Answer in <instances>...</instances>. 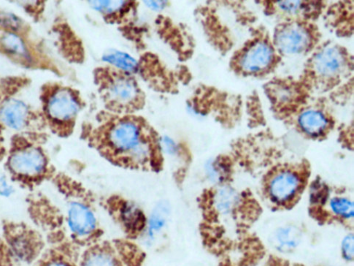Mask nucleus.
Returning a JSON list of instances; mask_svg holds the SVG:
<instances>
[{
    "instance_id": "1",
    "label": "nucleus",
    "mask_w": 354,
    "mask_h": 266,
    "mask_svg": "<svg viewBox=\"0 0 354 266\" xmlns=\"http://www.w3.org/2000/svg\"><path fill=\"white\" fill-rule=\"evenodd\" d=\"M99 148L117 163L134 168L152 165L156 154L160 153L151 131L132 118H122L102 127Z\"/></svg>"
},
{
    "instance_id": "2",
    "label": "nucleus",
    "mask_w": 354,
    "mask_h": 266,
    "mask_svg": "<svg viewBox=\"0 0 354 266\" xmlns=\"http://www.w3.org/2000/svg\"><path fill=\"white\" fill-rule=\"evenodd\" d=\"M307 71L316 86L333 87L350 73V57L337 45L325 46L312 57Z\"/></svg>"
},
{
    "instance_id": "3",
    "label": "nucleus",
    "mask_w": 354,
    "mask_h": 266,
    "mask_svg": "<svg viewBox=\"0 0 354 266\" xmlns=\"http://www.w3.org/2000/svg\"><path fill=\"white\" fill-rule=\"evenodd\" d=\"M275 52L266 38H257L247 44L234 58L233 68L245 76L268 73L274 66Z\"/></svg>"
},
{
    "instance_id": "4",
    "label": "nucleus",
    "mask_w": 354,
    "mask_h": 266,
    "mask_svg": "<svg viewBox=\"0 0 354 266\" xmlns=\"http://www.w3.org/2000/svg\"><path fill=\"white\" fill-rule=\"evenodd\" d=\"M316 44V33L312 26L292 21L278 26L274 35V45L285 55L304 54Z\"/></svg>"
},
{
    "instance_id": "5",
    "label": "nucleus",
    "mask_w": 354,
    "mask_h": 266,
    "mask_svg": "<svg viewBox=\"0 0 354 266\" xmlns=\"http://www.w3.org/2000/svg\"><path fill=\"white\" fill-rule=\"evenodd\" d=\"M104 83V96L111 107L122 110L135 109L142 100L138 86L126 76L112 74Z\"/></svg>"
},
{
    "instance_id": "6",
    "label": "nucleus",
    "mask_w": 354,
    "mask_h": 266,
    "mask_svg": "<svg viewBox=\"0 0 354 266\" xmlns=\"http://www.w3.org/2000/svg\"><path fill=\"white\" fill-rule=\"evenodd\" d=\"M301 179L294 170L282 169L275 172L269 182V194L274 202L283 204L290 202L301 187Z\"/></svg>"
},
{
    "instance_id": "7",
    "label": "nucleus",
    "mask_w": 354,
    "mask_h": 266,
    "mask_svg": "<svg viewBox=\"0 0 354 266\" xmlns=\"http://www.w3.org/2000/svg\"><path fill=\"white\" fill-rule=\"evenodd\" d=\"M80 109V104L74 93L68 89L56 91L47 104V112L51 119L56 122L67 123Z\"/></svg>"
},
{
    "instance_id": "8",
    "label": "nucleus",
    "mask_w": 354,
    "mask_h": 266,
    "mask_svg": "<svg viewBox=\"0 0 354 266\" xmlns=\"http://www.w3.org/2000/svg\"><path fill=\"white\" fill-rule=\"evenodd\" d=\"M46 161L40 150L28 148L12 154L9 166L12 172L21 177H33L42 174L46 168Z\"/></svg>"
},
{
    "instance_id": "9",
    "label": "nucleus",
    "mask_w": 354,
    "mask_h": 266,
    "mask_svg": "<svg viewBox=\"0 0 354 266\" xmlns=\"http://www.w3.org/2000/svg\"><path fill=\"white\" fill-rule=\"evenodd\" d=\"M68 224L76 235L85 236L96 228V220L93 211L81 203H73L68 211Z\"/></svg>"
},
{
    "instance_id": "10",
    "label": "nucleus",
    "mask_w": 354,
    "mask_h": 266,
    "mask_svg": "<svg viewBox=\"0 0 354 266\" xmlns=\"http://www.w3.org/2000/svg\"><path fill=\"white\" fill-rule=\"evenodd\" d=\"M28 114V108L23 103L12 100L0 109V121L12 129L20 130L27 123Z\"/></svg>"
},
{
    "instance_id": "11",
    "label": "nucleus",
    "mask_w": 354,
    "mask_h": 266,
    "mask_svg": "<svg viewBox=\"0 0 354 266\" xmlns=\"http://www.w3.org/2000/svg\"><path fill=\"white\" fill-rule=\"evenodd\" d=\"M299 125L308 135L318 137L324 134L329 126L327 117L318 110H308L300 114Z\"/></svg>"
},
{
    "instance_id": "12",
    "label": "nucleus",
    "mask_w": 354,
    "mask_h": 266,
    "mask_svg": "<svg viewBox=\"0 0 354 266\" xmlns=\"http://www.w3.org/2000/svg\"><path fill=\"white\" fill-rule=\"evenodd\" d=\"M120 211L122 222L129 233L136 234L142 230L145 225V218L138 208L125 202Z\"/></svg>"
},
{
    "instance_id": "13",
    "label": "nucleus",
    "mask_w": 354,
    "mask_h": 266,
    "mask_svg": "<svg viewBox=\"0 0 354 266\" xmlns=\"http://www.w3.org/2000/svg\"><path fill=\"white\" fill-rule=\"evenodd\" d=\"M102 59L128 73H136L138 69V64L134 58L119 51H109Z\"/></svg>"
},
{
    "instance_id": "14",
    "label": "nucleus",
    "mask_w": 354,
    "mask_h": 266,
    "mask_svg": "<svg viewBox=\"0 0 354 266\" xmlns=\"http://www.w3.org/2000/svg\"><path fill=\"white\" fill-rule=\"evenodd\" d=\"M0 44L9 54L28 58V53L22 39L12 33H4L0 37Z\"/></svg>"
},
{
    "instance_id": "15",
    "label": "nucleus",
    "mask_w": 354,
    "mask_h": 266,
    "mask_svg": "<svg viewBox=\"0 0 354 266\" xmlns=\"http://www.w3.org/2000/svg\"><path fill=\"white\" fill-rule=\"evenodd\" d=\"M331 207L337 215L349 218L353 217V204L344 198H334L331 202Z\"/></svg>"
},
{
    "instance_id": "16",
    "label": "nucleus",
    "mask_w": 354,
    "mask_h": 266,
    "mask_svg": "<svg viewBox=\"0 0 354 266\" xmlns=\"http://www.w3.org/2000/svg\"><path fill=\"white\" fill-rule=\"evenodd\" d=\"M274 5L277 6L279 10L286 15H297L301 10L308 8L307 3L299 1H281L275 3Z\"/></svg>"
},
{
    "instance_id": "17",
    "label": "nucleus",
    "mask_w": 354,
    "mask_h": 266,
    "mask_svg": "<svg viewBox=\"0 0 354 266\" xmlns=\"http://www.w3.org/2000/svg\"><path fill=\"white\" fill-rule=\"evenodd\" d=\"M236 200L233 192L228 189L220 190L216 198V204L220 211H225L230 209Z\"/></svg>"
},
{
    "instance_id": "18",
    "label": "nucleus",
    "mask_w": 354,
    "mask_h": 266,
    "mask_svg": "<svg viewBox=\"0 0 354 266\" xmlns=\"http://www.w3.org/2000/svg\"><path fill=\"white\" fill-rule=\"evenodd\" d=\"M88 3L97 10L109 12L121 9L124 5L123 1H89Z\"/></svg>"
},
{
    "instance_id": "19",
    "label": "nucleus",
    "mask_w": 354,
    "mask_h": 266,
    "mask_svg": "<svg viewBox=\"0 0 354 266\" xmlns=\"http://www.w3.org/2000/svg\"><path fill=\"white\" fill-rule=\"evenodd\" d=\"M165 208L160 206L156 211L153 213L151 221V231L152 232L156 231L161 229L164 224L165 220V215L167 211H164Z\"/></svg>"
},
{
    "instance_id": "20",
    "label": "nucleus",
    "mask_w": 354,
    "mask_h": 266,
    "mask_svg": "<svg viewBox=\"0 0 354 266\" xmlns=\"http://www.w3.org/2000/svg\"><path fill=\"white\" fill-rule=\"evenodd\" d=\"M343 251L346 258L351 260L353 256V236L346 237L343 245Z\"/></svg>"
},
{
    "instance_id": "21",
    "label": "nucleus",
    "mask_w": 354,
    "mask_h": 266,
    "mask_svg": "<svg viewBox=\"0 0 354 266\" xmlns=\"http://www.w3.org/2000/svg\"><path fill=\"white\" fill-rule=\"evenodd\" d=\"M12 193V188L5 177L0 175V195L8 197Z\"/></svg>"
},
{
    "instance_id": "22",
    "label": "nucleus",
    "mask_w": 354,
    "mask_h": 266,
    "mask_svg": "<svg viewBox=\"0 0 354 266\" xmlns=\"http://www.w3.org/2000/svg\"><path fill=\"white\" fill-rule=\"evenodd\" d=\"M1 20V21L6 24V26H10L11 28H15L17 24L19 25L18 19L14 16H3Z\"/></svg>"
},
{
    "instance_id": "23",
    "label": "nucleus",
    "mask_w": 354,
    "mask_h": 266,
    "mask_svg": "<svg viewBox=\"0 0 354 266\" xmlns=\"http://www.w3.org/2000/svg\"><path fill=\"white\" fill-rule=\"evenodd\" d=\"M164 144L165 146V150L169 153H173L176 151V145L172 140L168 138H165Z\"/></svg>"
},
{
    "instance_id": "24",
    "label": "nucleus",
    "mask_w": 354,
    "mask_h": 266,
    "mask_svg": "<svg viewBox=\"0 0 354 266\" xmlns=\"http://www.w3.org/2000/svg\"><path fill=\"white\" fill-rule=\"evenodd\" d=\"M144 3L153 10H161L164 7V2L162 1H145Z\"/></svg>"
},
{
    "instance_id": "25",
    "label": "nucleus",
    "mask_w": 354,
    "mask_h": 266,
    "mask_svg": "<svg viewBox=\"0 0 354 266\" xmlns=\"http://www.w3.org/2000/svg\"><path fill=\"white\" fill-rule=\"evenodd\" d=\"M46 266H71L69 263H65L62 260H55L50 262L46 265Z\"/></svg>"
}]
</instances>
